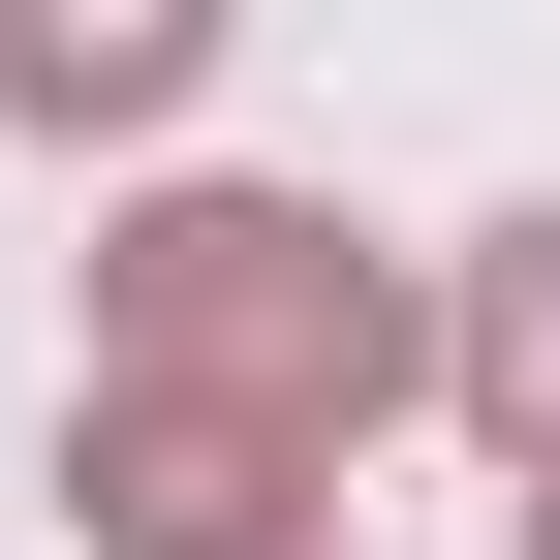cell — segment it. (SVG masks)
I'll return each instance as SVG.
<instances>
[{
	"mask_svg": "<svg viewBox=\"0 0 560 560\" xmlns=\"http://www.w3.org/2000/svg\"><path fill=\"white\" fill-rule=\"evenodd\" d=\"M467 405H499V436H529V499H560V219L467 280Z\"/></svg>",
	"mask_w": 560,
	"mask_h": 560,
	"instance_id": "cell-4",
	"label": "cell"
},
{
	"mask_svg": "<svg viewBox=\"0 0 560 560\" xmlns=\"http://www.w3.org/2000/svg\"><path fill=\"white\" fill-rule=\"evenodd\" d=\"M529 560H560V499H529Z\"/></svg>",
	"mask_w": 560,
	"mask_h": 560,
	"instance_id": "cell-5",
	"label": "cell"
},
{
	"mask_svg": "<svg viewBox=\"0 0 560 560\" xmlns=\"http://www.w3.org/2000/svg\"><path fill=\"white\" fill-rule=\"evenodd\" d=\"M187 94V0H62V32H0V125H156Z\"/></svg>",
	"mask_w": 560,
	"mask_h": 560,
	"instance_id": "cell-3",
	"label": "cell"
},
{
	"mask_svg": "<svg viewBox=\"0 0 560 560\" xmlns=\"http://www.w3.org/2000/svg\"><path fill=\"white\" fill-rule=\"evenodd\" d=\"M62 499H94L125 560H280V529L342 499V467H280V436H219V405H125V374H94V436H62Z\"/></svg>",
	"mask_w": 560,
	"mask_h": 560,
	"instance_id": "cell-2",
	"label": "cell"
},
{
	"mask_svg": "<svg viewBox=\"0 0 560 560\" xmlns=\"http://www.w3.org/2000/svg\"><path fill=\"white\" fill-rule=\"evenodd\" d=\"M94 374H125V405H219V436H280V467H342L436 342H405V280L342 249V219L187 187V219H125V249H94Z\"/></svg>",
	"mask_w": 560,
	"mask_h": 560,
	"instance_id": "cell-1",
	"label": "cell"
}]
</instances>
